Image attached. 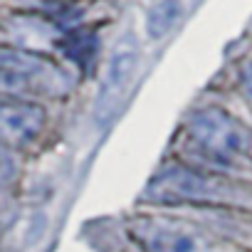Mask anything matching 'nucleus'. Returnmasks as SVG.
<instances>
[{
    "mask_svg": "<svg viewBox=\"0 0 252 252\" xmlns=\"http://www.w3.org/2000/svg\"><path fill=\"white\" fill-rule=\"evenodd\" d=\"M139 67H141L139 42L131 35H124L114 45V50L109 55V62L104 67L99 89H96L94 119H96L99 126H106V124H111L119 116L124 101L129 99V94H131V89L136 84Z\"/></svg>",
    "mask_w": 252,
    "mask_h": 252,
    "instance_id": "nucleus-4",
    "label": "nucleus"
},
{
    "mask_svg": "<svg viewBox=\"0 0 252 252\" xmlns=\"http://www.w3.org/2000/svg\"><path fill=\"white\" fill-rule=\"evenodd\" d=\"M188 139L215 166H230L250 151V129L220 106H203L188 119Z\"/></svg>",
    "mask_w": 252,
    "mask_h": 252,
    "instance_id": "nucleus-2",
    "label": "nucleus"
},
{
    "mask_svg": "<svg viewBox=\"0 0 252 252\" xmlns=\"http://www.w3.org/2000/svg\"><path fill=\"white\" fill-rule=\"evenodd\" d=\"M144 198L158 205H215L237 203L240 190L222 176L200 171L188 163H166L146 183Z\"/></svg>",
    "mask_w": 252,
    "mask_h": 252,
    "instance_id": "nucleus-1",
    "label": "nucleus"
},
{
    "mask_svg": "<svg viewBox=\"0 0 252 252\" xmlns=\"http://www.w3.org/2000/svg\"><path fill=\"white\" fill-rule=\"evenodd\" d=\"M0 82L18 96H64L69 92V77L64 69L37 52L0 47Z\"/></svg>",
    "mask_w": 252,
    "mask_h": 252,
    "instance_id": "nucleus-3",
    "label": "nucleus"
},
{
    "mask_svg": "<svg viewBox=\"0 0 252 252\" xmlns=\"http://www.w3.org/2000/svg\"><path fill=\"white\" fill-rule=\"evenodd\" d=\"M45 106L28 96L0 94V144L5 149H23L40 139L45 129Z\"/></svg>",
    "mask_w": 252,
    "mask_h": 252,
    "instance_id": "nucleus-6",
    "label": "nucleus"
},
{
    "mask_svg": "<svg viewBox=\"0 0 252 252\" xmlns=\"http://www.w3.org/2000/svg\"><path fill=\"white\" fill-rule=\"evenodd\" d=\"M146 252H222L218 240L198 225L171 215H139L129 225Z\"/></svg>",
    "mask_w": 252,
    "mask_h": 252,
    "instance_id": "nucleus-5",
    "label": "nucleus"
},
{
    "mask_svg": "<svg viewBox=\"0 0 252 252\" xmlns=\"http://www.w3.org/2000/svg\"><path fill=\"white\" fill-rule=\"evenodd\" d=\"M60 50H62L69 60H74L77 64H84V67H87V64L94 60L96 40H94L92 32H87V30H77V32H69V35L60 42Z\"/></svg>",
    "mask_w": 252,
    "mask_h": 252,
    "instance_id": "nucleus-8",
    "label": "nucleus"
},
{
    "mask_svg": "<svg viewBox=\"0 0 252 252\" xmlns=\"http://www.w3.org/2000/svg\"><path fill=\"white\" fill-rule=\"evenodd\" d=\"M15 176H18V161H15L10 149H5L3 144H0V186L13 183Z\"/></svg>",
    "mask_w": 252,
    "mask_h": 252,
    "instance_id": "nucleus-9",
    "label": "nucleus"
},
{
    "mask_svg": "<svg viewBox=\"0 0 252 252\" xmlns=\"http://www.w3.org/2000/svg\"><path fill=\"white\" fill-rule=\"evenodd\" d=\"M242 89H245L247 99L252 101V62H247L242 67Z\"/></svg>",
    "mask_w": 252,
    "mask_h": 252,
    "instance_id": "nucleus-10",
    "label": "nucleus"
},
{
    "mask_svg": "<svg viewBox=\"0 0 252 252\" xmlns=\"http://www.w3.org/2000/svg\"><path fill=\"white\" fill-rule=\"evenodd\" d=\"M183 15V3L181 0H158L146 15V35L151 40H161Z\"/></svg>",
    "mask_w": 252,
    "mask_h": 252,
    "instance_id": "nucleus-7",
    "label": "nucleus"
}]
</instances>
